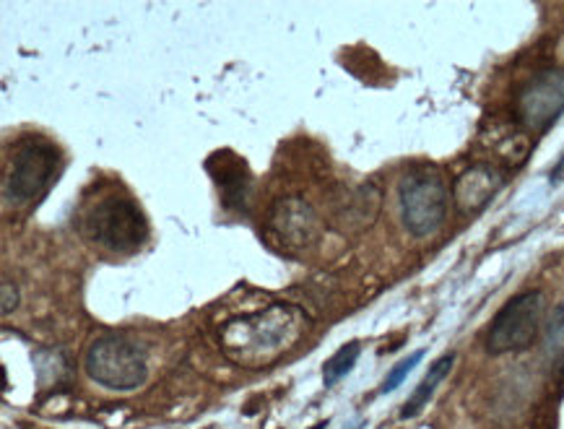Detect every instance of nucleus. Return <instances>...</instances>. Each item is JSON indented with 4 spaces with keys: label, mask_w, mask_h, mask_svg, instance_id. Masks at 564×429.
<instances>
[{
    "label": "nucleus",
    "mask_w": 564,
    "mask_h": 429,
    "mask_svg": "<svg viewBox=\"0 0 564 429\" xmlns=\"http://www.w3.org/2000/svg\"><path fill=\"white\" fill-rule=\"evenodd\" d=\"M307 320L286 304L229 320L219 333L224 354L242 367H265L286 354L305 333Z\"/></svg>",
    "instance_id": "nucleus-1"
},
{
    "label": "nucleus",
    "mask_w": 564,
    "mask_h": 429,
    "mask_svg": "<svg viewBox=\"0 0 564 429\" xmlns=\"http://www.w3.org/2000/svg\"><path fill=\"white\" fill-rule=\"evenodd\" d=\"M82 232L91 245L128 256L141 250L149 237V222L128 195H107L82 214Z\"/></svg>",
    "instance_id": "nucleus-2"
},
{
    "label": "nucleus",
    "mask_w": 564,
    "mask_h": 429,
    "mask_svg": "<svg viewBox=\"0 0 564 429\" xmlns=\"http://www.w3.org/2000/svg\"><path fill=\"white\" fill-rule=\"evenodd\" d=\"M61 170V154L45 138H21L6 164L3 199L6 203L29 206L50 191Z\"/></svg>",
    "instance_id": "nucleus-3"
},
{
    "label": "nucleus",
    "mask_w": 564,
    "mask_h": 429,
    "mask_svg": "<svg viewBox=\"0 0 564 429\" xmlns=\"http://www.w3.org/2000/svg\"><path fill=\"white\" fill-rule=\"evenodd\" d=\"M401 201V219L414 237H426L443 227L447 208H451V193H447L445 178L435 167H416L398 187Z\"/></svg>",
    "instance_id": "nucleus-4"
},
{
    "label": "nucleus",
    "mask_w": 564,
    "mask_h": 429,
    "mask_svg": "<svg viewBox=\"0 0 564 429\" xmlns=\"http://www.w3.org/2000/svg\"><path fill=\"white\" fill-rule=\"evenodd\" d=\"M86 373L110 390H135L147 383V354L126 336L97 339L86 352Z\"/></svg>",
    "instance_id": "nucleus-5"
},
{
    "label": "nucleus",
    "mask_w": 564,
    "mask_h": 429,
    "mask_svg": "<svg viewBox=\"0 0 564 429\" xmlns=\"http://www.w3.org/2000/svg\"><path fill=\"white\" fill-rule=\"evenodd\" d=\"M546 315L544 294L531 289V292L516 294L505 308L497 312L487 331V352L489 354H510L525 352L528 346L536 344L541 325Z\"/></svg>",
    "instance_id": "nucleus-6"
},
{
    "label": "nucleus",
    "mask_w": 564,
    "mask_h": 429,
    "mask_svg": "<svg viewBox=\"0 0 564 429\" xmlns=\"http://www.w3.org/2000/svg\"><path fill=\"white\" fill-rule=\"evenodd\" d=\"M564 112V71L544 68L520 86L516 115L531 133H546Z\"/></svg>",
    "instance_id": "nucleus-7"
},
{
    "label": "nucleus",
    "mask_w": 564,
    "mask_h": 429,
    "mask_svg": "<svg viewBox=\"0 0 564 429\" xmlns=\"http://www.w3.org/2000/svg\"><path fill=\"white\" fill-rule=\"evenodd\" d=\"M269 227L289 250H307L321 237V219H317L315 208L305 199H296V195L273 203Z\"/></svg>",
    "instance_id": "nucleus-8"
},
{
    "label": "nucleus",
    "mask_w": 564,
    "mask_h": 429,
    "mask_svg": "<svg viewBox=\"0 0 564 429\" xmlns=\"http://www.w3.org/2000/svg\"><path fill=\"white\" fill-rule=\"evenodd\" d=\"M500 187L502 178L497 170H491L487 164L468 167V170L455 180V206H458L463 214H476V211H481L491 199H495Z\"/></svg>",
    "instance_id": "nucleus-9"
},
{
    "label": "nucleus",
    "mask_w": 564,
    "mask_h": 429,
    "mask_svg": "<svg viewBox=\"0 0 564 429\" xmlns=\"http://www.w3.org/2000/svg\"><path fill=\"white\" fill-rule=\"evenodd\" d=\"M216 157L221 159V164H216L214 159H208V170H212L216 183H219L224 206L248 211L250 193H252V178L248 167H245L242 159L229 154V151H224V154H216Z\"/></svg>",
    "instance_id": "nucleus-10"
},
{
    "label": "nucleus",
    "mask_w": 564,
    "mask_h": 429,
    "mask_svg": "<svg viewBox=\"0 0 564 429\" xmlns=\"http://www.w3.org/2000/svg\"><path fill=\"white\" fill-rule=\"evenodd\" d=\"M453 365H455V356H453V354L440 356V360L435 362V365H432L430 373H426L424 380L416 385V390L411 393L409 401L403 404V409H401V419H411V417H416V414L422 411L426 404H430V398L435 396L437 385L445 380L447 373H451V369H453Z\"/></svg>",
    "instance_id": "nucleus-11"
},
{
    "label": "nucleus",
    "mask_w": 564,
    "mask_h": 429,
    "mask_svg": "<svg viewBox=\"0 0 564 429\" xmlns=\"http://www.w3.org/2000/svg\"><path fill=\"white\" fill-rule=\"evenodd\" d=\"M380 211V191L375 185H361L359 191L349 195V201L344 203V216L341 224H349L354 229L370 227Z\"/></svg>",
    "instance_id": "nucleus-12"
},
{
    "label": "nucleus",
    "mask_w": 564,
    "mask_h": 429,
    "mask_svg": "<svg viewBox=\"0 0 564 429\" xmlns=\"http://www.w3.org/2000/svg\"><path fill=\"white\" fill-rule=\"evenodd\" d=\"M361 354V344L359 341H349V344L338 348V352L330 356L328 362H325L323 367V383L325 388H334V385H338L344 380L346 375L351 373L354 367H357V360Z\"/></svg>",
    "instance_id": "nucleus-13"
},
{
    "label": "nucleus",
    "mask_w": 564,
    "mask_h": 429,
    "mask_svg": "<svg viewBox=\"0 0 564 429\" xmlns=\"http://www.w3.org/2000/svg\"><path fill=\"white\" fill-rule=\"evenodd\" d=\"M544 348L546 356L556 365H564V300L556 304L552 318L546 323V333H544Z\"/></svg>",
    "instance_id": "nucleus-14"
},
{
    "label": "nucleus",
    "mask_w": 564,
    "mask_h": 429,
    "mask_svg": "<svg viewBox=\"0 0 564 429\" xmlns=\"http://www.w3.org/2000/svg\"><path fill=\"white\" fill-rule=\"evenodd\" d=\"M422 360H424V348H419V352L406 356V360L398 362V365L388 373L386 383L380 385V393H393L395 388H401L403 380H406V377H409L411 373H414V367H416Z\"/></svg>",
    "instance_id": "nucleus-15"
},
{
    "label": "nucleus",
    "mask_w": 564,
    "mask_h": 429,
    "mask_svg": "<svg viewBox=\"0 0 564 429\" xmlns=\"http://www.w3.org/2000/svg\"><path fill=\"white\" fill-rule=\"evenodd\" d=\"M0 294H3V300H0V310H3V315H11V312L19 308V289H17V283L3 281V289H0Z\"/></svg>",
    "instance_id": "nucleus-16"
},
{
    "label": "nucleus",
    "mask_w": 564,
    "mask_h": 429,
    "mask_svg": "<svg viewBox=\"0 0 564 429\" xmlns=\"http://www.w3.org/2000/svg\"><path fill=\"white\" fill-rule=\"evenodd\" d=\"M562 178H564V157L560 159V164L554 167V172H552V183H560Z\"/></svg>",
    "instance_id": "nucleus-17"
},
{
    "label": "nucleus",
    "mask_w": 564,
    "mask_h": 429,
    "mask_svg": "<svg viewBox=\"0 0 564 429\" xmlns=\"http://www.w3.org/2000/svg\"><path fill=\"white\" fill-rule=\"evenodd\" d=\"M325 427H328V421H321V425H315L313 429H325Z\"/></svg>",
    "instance_id": "nucleus-18"
}]
</instances>
